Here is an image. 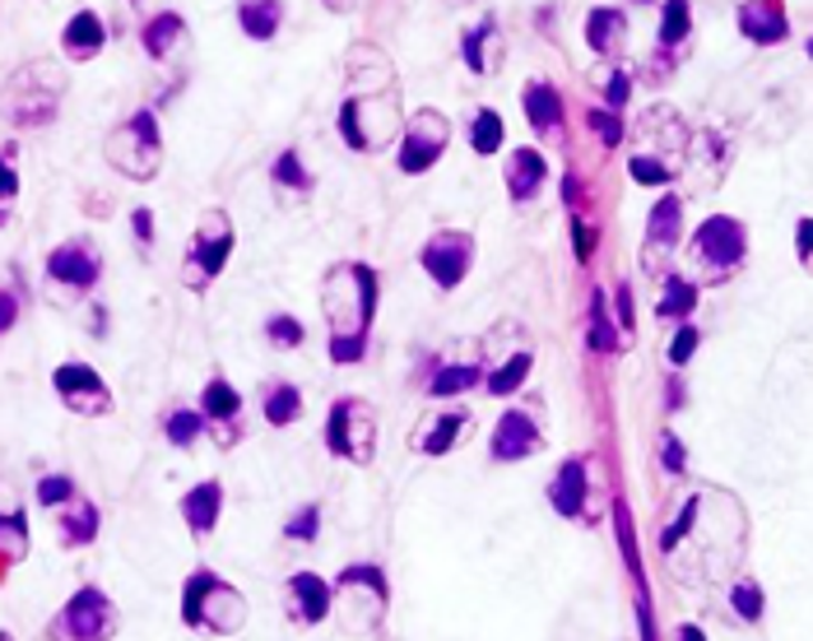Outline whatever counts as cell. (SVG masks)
<instances>
[{"mask_svg":"<svg viewBox=\"0 0 813 641\" xmlns=\"http://www.w3.org/2000/svg\"><path fill=\"white\" fill-rule=\"evenodd\" d=\"M219 511H224V483L219 479H205L181 498V517H187V525L200 534V540L219 525Z\"/></svg>","mask_w":813,"mask_h":641,"instance_id":"d6986e66","label":"cell"},{"mask_svg":"<svg viewBox=\"0 0 813 641\" xmlns=\"http://www.w3.org/2000/svg\"><path fill=\"white\" fill-rule=\"evenodd\" d=\"M130 223H136V238L149 247L153 242V219H149V210H136V214H130Z\"/></svg>","mask_w":813,"mask_h":641,"instance_id":"db71d44e","label":"cell"},{"mask_svg":"<svg viewBox=\"0 0 813 641\" xmlns=\"http://www.w3.org/2000/svg\"><path fill=\"white\" fill-rule=\"evenodd\" d=\"M730 604H734V613H740V619H748V623L763 619V591H757V581H740V585H734Z\"/></svg>","mask_w":813,"mask_h":641,"instance_id":"74e56055","label":"cell"},{"mask_svg":"<svg viewBox=\"0 0 813 641\" xmlns=\"http://www.w3.org/2000/svg\"><path fill=\"white\" fill-rule=\"evenodd\" d=\"M572 242H576V261H591V251H595V233L582 223V219H572Z\"/></svg>","mask_w":813,"mask_h":641,"instance_id":"681fc988","label":"cell"},{"mask_svg":"<svg viewBox=\"0 0 813 641\" xmlns=\"http://www.w3.org/2000/svg\"><path fill=\"white\" fill-rule=\"evenodd\" d=\"M326 317H330V358L358 363L367 349V325L377 317V274L367 266H339L326 279Z\"/></svg>","mask_w":813,"mask_h":641,"instance_id":"6da1fadb","label":"cell"},{"mask_svg":"<svg viewBox=\"0 0 813 641\" xmlns=\"http://www.w3.org/2000/svg\"><path fill=\"white\" fill-rule=\"evenodd\" d=\"M693 29V10L688 0H665L661 6V47H678Z\"/></svg>","mask_w":813,"mask_h":641,"instance_id":"d6a6232c","label":"cell"},{"mask_svg":"<svg viewBox=\"0 0 813 641\" xmlns=\"http://www.w3.org/2000/svg\"><path fill=\"white\" fill-rule=\"evenodd\" d=\"M19 196V177H14V168H10V159H0V200H14Z\"/></svg>","mask_w":813,"mask_h":641,"instance_id":"816d5d0a","label":"cell"},{"mask_svg":"<svg viewBox=\"0 0 813 641\" xmlns=\"http://www.w3.org/2000/svg\"><path fill=\"white\" fill-rule=\"evenodd\" d=\"M809 219H800V261H809Z\"/></svg>","mask_w":813,"mask_h":641,"instance_id":"11a10c76","label":"cell"},{"mask_svg":"<svg viewBox=\"0 0 813 641\" xmlns=\"http://www.w3.org/2000/svg\"><path fill=\"white\" fill-rule=\"evenodd\" d=\"M479 381H484V368L479 363H447V368H437L428 395L447 400V395H460V391H475Z\"/></svg>","mask_w":813,"mask_h":641,"instance_id":"f1b7e54d","label":"cell"},{"mask_svg":"<svg viewBox=\"0 0 813 641\" xmlns=\"http://www.w3.org/2000/svg\"><path fill=\"white\" fill-rule=\"evenodd\" d=\"M335 604V591L317 577V572H294L288 577V613L298 623H321Z\"/></svg>","mask_w":813,"mask_h":641,"instance_id":"2e32d148","label":"cell"},{"mask_svg":"<svg viewBox=\"0 0 813 641\" xmlns=\"http://www.w3.org/2000/svg\"><path fill=\"white\" fill-rule=\"evenodd\" d=\"M661 460H665V470H670V474H684V447H678L674 432H665V442H661Z\"/></svg>","mask_w":813,"mask_h":641,"instance_id":"c3c4849f","label":"cell"},{"mask_svg":"<svg viewBox=\"0 0 813 641\" xmlns=\"http://www.w3.org/2000/svg\"><path fill=\"white\" fill-rule=\"evenodd\" d=\"M275 182H279V187H298V191H307V187H311V177H307V168H303V153H298V149L279 153V163H275Z\"/></svg>","mask_w":813,"mask_h":641,"instance_id":"8d00e7d4","label":"cell"},{"mask_svg":"<svg viewBox=\"0 0 813 641\" xmlns=\"http://www.w3.org/2000/svg\"><path fill=\"white\" fill-rule=\"evenodd\" d=\"M0 641H14V637H10V632H0Z\"/></svg>","mask_w":813,"mask_h":641,"instance_id":"6f0895ef","label":"cell"},{"mask_svg":"<svg viewBox=\"0 0 813 641\" xmlns=\"http://www.w3.org/2000/svg\"><path fill=\"white\" fill-rule=\"evenodd\" d=\"M98 534V511L89 507V502H66V517H61V544L66 549H80V544H89Z\"/></svg>","mask_w":813,"mask_h":641,"instance_id":"4316f807","label":"cell"},{"mask_svg":"<svg viewBox=\"0 0 813 641\" xmlns=\"http://www.w3.org/2000/svg\"><path fill=\"white\" fill-rule=\"evenodd\" d=\"M586 121H591V131L605 140V144H618L627 131H623V121H618V112H609V108H591L586 112Z\"/></svg>","mask_w":813,"mask_h":641,"instance_id":"7bdbcfd3","label":"cell"},{"mask_svg":"<svg viewBox=\"0 0 813 641\" xmlns=\"http://www.w3.org/2000/svg\"><path fill=\"white\" fill-rule=\"evenodd\" d=\"M266 330H270V340H275L279 349H298V344L307 340V330H303L294 317H270V325H266Z\"/></svg>","mask_w":813,"mask_h":641,"instance_id":"ee69618b","label":"cell"},{"mask_svg":"<svg viewBox=\"0 0 813 641\" xmlns=\"http://www.w3.org/2000/svg\"><path fill=\"white\" fill-rule=\"evenodd\" d=\"M228 256H232V219H228L224 210H205V219H200V228H196V238H191V247H187V284H191L196 293H205L209 279L224 274Z\"/></svg>","mask_w":813,"mask_h":641,"instance_id":"8992f818","label":"cell"},{"mask_svg":"<svg viewBox=\"0 0 813 641\" xmlns=\"http://www.w3.org/2000/svg\"><path fill=\"white\" fill-rule=\"evenodd\" d=\"M317 525H321V511H317V507H303L298 517L284 525V534H288V540H303V544H311V540H317Z\"/></svg>","mask_w":813,"mask_h":641,"instance_id":"f6af8a7d","label":"cell"},{"mask_svg":"<svg viewBox=\"0 0 813 641\" xmlns=\"http://www.w3.org/2000/svg\"><path fill=\"white\" fill-rule=\"evenodd\" d=\"M678 641H706V632L693 628V623H684V628H678Z\"/></svg>","mask_w":813,"mask_h":641,"instance_id":"9f6ffc18","label":"cell"},{"mask_svg":"<svg viewBox=\"0 0 813 641\" xmlns=\"http://www.w3.org/2000/svg\"><path fill=\"white\" fill-rule=\"evenodd\" d=\"M112 632H117V604L102 591H93V585L75 591V600L57 619V637H66V641H108Z\"/></svg>","mask_w":813,"mask_h":641,"instance_id":"ba28073f","label":"cell"},{"mask_svg":"<svg viewBox=\"0 0 813 641\" xmlns=\"http://www.w3.org/2000/svg\"><path fill=\"white\" fill-rule=\"evenodd\" d=\"M460 51H465V66L475 70V74H493L497 66H503V33H497V23L484 19L479 29H469L465 42H460Z\"/></svg>","mask_w":813,"mask_h":641,"instance_id":"7402d4cb","label":"cell"},{"mask_svg":"<svg viewBox=\"0 0 813 641\" xmlns=\"http://www.w3.org/2000/svg\"><path fill=\"white\" fill-rule=\"evenodd\" d=\"M618 511H614V525H618V544H623V562L633 568V581L642 585V558H637V534H633V521H627V507L623 502H614Z\"/></svg>","mask_w":813,"mask_h":641,"instance_id":"d590c367","label":"cell"},{"mask_svg":"<svg viewBox=\"0 0 813 641\" xmlns=\"http://www.w3.org/2000/svg\"><path fill=\"white\" fill-rule=\"evenodd\" d=\"M531 368H535V358H531V353H507V363H503V368H493V372L484 377L488 395H516L520 387H526Z\"/></svg>","mask_w":813,"mask_h":641,"instance_id":"83f0119b","label":"cell"},{"mask_svg":"<svg viewBox=\"0 0 813 641\" xmlns=\"http://www.w3.org/2000/svg\"><path fill=\"white\" fill-rule=\"evenodd\" d=\"M98 270H102V256L89 238H75V242H61L57 251L47 256V274L57 279L66 289H93L98 284Z\"/></svg>","mask_w":813,"mask_h":641,"instance_id":"8fae6325","label":"cell"},{"mask_svg":"<svg viewBox=\"0 0 813 641\" xmlns=\"http://www.w3.org/2000/svg\"><path fill=\"white\" fill-rule=\"evenodd\" d=\"M469 428H475V419H469L465 409H447V414L424 419V428H418L414 447L424 451V455H447V451H456V447L465 442V432H469Z\"/></svg>","mask_w":813,"mask_h":641,"instance_id":"e0dca14e","label":"cell"},{"mask_svg":"<svg viewBox=\"0 0 813 641\" xmlns=\"http://www.w3.org/2000/svg\"><path fill=\"white\" fill-rule=\"evenodd\" d=\"M14 312H19V302H14V293H0V335L14 325Z\"/></svg>","mask_w":813,"mask_h":641,"instance_id":"f5cc1de1","label":"cell"},{"mask_svg":"<svg viewBox=\"0 0 813 641\" xmlns=\"http://www.w3.org/2000/svg\"><path fill=\"white\" fill-rule=\"evenodd\" d=\"M544 447L539 423L526 414V409H507L493 428V460H531Z\"/></svg>","mask_w":813,"mask_h":641,"instance_id":"4fadbf2b","label":"cell"},{"mask_svg":"<svg viewBox=\"0 0 813 641\" xmlns=\"http://www.w3.org/2000/svg\"><path fill=\"white\" fill-rule=\"evenodd\" d=\"M181 623L209 632V637H232L247 623V600L215 572H191L181 585Z\"/></svg>","mask_w":813,"mask_h":641,"instance_id":"7a4b0ae2","label":"cell"},{"mask_svg":"<svg viewBox=\"0 0 813 641\" xmlns=\"http://www.w3.org/2000/svg\"><path fill=\"white\" fill-rule=\"evenodd\" d=\"M66 502H75V479H66V474H47V479L38 483V507H66Z\"/></svg>","mask_w":813,"mask_h":641,"instance_id":"60d3db41","label":"cell"},{"mask_svg":"<svg viewBox=\"0 0 813 641\" xmlns=\"http://www.w3.org/2000/svg\"><path fill=\"white\" fill-rule=\"evenodd\" d=\"M200 423H205V414H191V409H177V414L168 419V442H172V447H191V442L200 438Z\"/></svg>","mask_w":813,"mask_h":641,"instance_id":"f35d334b","label":"cell"},{"mask_svg":"<svg viewBox=\"0 0 813 641\" xmlns=\"http://www.w3.org/2000/svg\"><path fill=\"white\" fill-rule=\"evenodd\" d=\"M544 172H548V163H544L539 149H512L507 163H503L507 196H512V200H535L539 187H544Z\"/></svg>","mask_w":813,"mask_h":641,"instance_id":"ac0fdd59","label":"cell"},{"mask_svg":"<svg viewBox=\"0 0 813 641\" xmlns=\"http://www.w3.org/2000/svg\"><path fill=\"white\" fill-rule=\"evenodd\" d=\"M108 163L117 172H126L130 182H149L153 172H159L163 163V140H159V121H153V112H136L126 117L112 140H108Z\"/></svg>","mask_w":813,"mask_h":641,"instance_id":"3957f363","label":"cell"},{"mask_svg":"<svg viewBox=\"0 0 813 641\" xmlns=\"http://www.w3.org/2000/svg\"><path fill=\"white\" fill-rule=\"evenodd\" d=\"M469 144H475V153H497V149H503V117H497L493 108L475 112V121H469Z\"/></svg>","mask_w":813,"mask_h":641,"instance_id":"836d02e7","label":"cell"},{"mask_svg":"<svg viewBox=\"0 0 813 641\" xmlns=\"http://www.w3.org/2000/svg\"><path fill=\"white\" fill-rule=\"evenodd\" d=\"M693 307H697V289L688 284V279H678V274H665V289H661V321H674V325H684L688 317H693Z\"/></svg>","mask_w":813,"mask_h":641,"instance_id":"484cf974","label":"cell"},{"mask_svg":"<svg viewBox=\"0 0 813 641\" xmlns=\"http://www.w3.org/2000/svg\"><path fill=\"white\" fill-rule=\"evenodd\" d=\"M298 414H303L298 387H270V395H266V423L270 428H288V423H298Z\"/></svg>","mask_w":813,"mask_h":641,"instance_id":"4dcf8cb0","label":"cell"},{"mask_svg":"<svg viewBox=\"0 0 813 641\" xmlns=\"http://www.w3.org/2000/svg\"><path fill=\"white\" fill-rule=\"evenodd\" d=\"M200 414H205L209 423H219V428H224V423H232V428H238V419H242V395L232 391L224 377H215V381H209V387H205Z\"/></svg>","mask_w":813,"mask_h":641,"instance_id":"d4e9b609","label":"cell"},{"mask_svg":"<svg viewBox=\"0 0 813 641\" xmlns=\"http://www.w3.org/2000/svg\"><path fill=\"white\" fill-rule=\"evenodd\" d=\"M697 340H702V335H697V325H688V321H684V325H678V335H674V344H670V353H665V358H670L674 368H684L688 358H693V349H697Z\"/></svg>","mask_w":813,"mask_h":641,"instance_id":"bcb514c9","label":"cell"},{"mask_svg":"<svg viewBox=\"0 0 813 641\" xmlns=\"http://www.w3.org/2000/svg\"><path fill=\"white\" fill-rule=\"evenodd\" d=\"M447 140H452L447 117L433 112V108H418L405 121V136H400V172H409V177L428 172L442 153H447Z\"/></svg>","mask_w":813,"mask_h":641,"instance_id":"52a82bcc","label":"cell"},{"mask_svg":"<svg viewBox=\"0 0 813 641\" xmlns=\"http://www.w3.org/2000/svg\"><path fill=\"white\" fill-rule=\"evenodd\" d=\"M734 19H740V33L757 47H776V42L791 38V19H785L781 0H744Z\"/></svg>","mask_w":813,"mask_h":641,"instance_id":"5bb4252c","label":"cell"},{"mask_svg":"<svg viewBox=\"0 0 813 641\" xmlns=\"http://www.w3.org/2000/svg\"><path fill=\"white\" fill-rule=\"evenodd\" d=\"M627 98H633V74H627V70H614V74H609V84H605V102H609V112H623V108H627Z\"/></svg>","mask_w":813,"mask_h":641,"instance_id":"7dc6e473","label":"cell"},{"mask_svg":"<svg viewBox=\"0 0 813 641\" xmlns=\"http://www.w3.org/2000/svg\"><path fill=\"white\" fill-rule=\"evenodd\" d=\"M678 228H684V204L674 196H661L646 219V270H661V251L678 242Z\"/></svg>","mask_w":813,"mask_h":641,"instance_id":"9a60e30c","label":"cell"},{"mask_svg":"<svg viewBox=\"0 0 813 641\" xmlns=\"http://www.w3.org/2000/svg\"><path fill=\"white\" fill-rule=\"evenodd\" d=\"M102 42H108V29H102V19H98L93 10H80V14H75V19L66 23V33H61L66 57H75V61L98 57Z\"/></svg>","mask_w":813,"mask_h":641,"instance_id":"cb8c5ba5","label":"cell"},{"mask_svg":"<svg viewBox=\"0 0 813 641\" xmlns=\"http://www.w3.org/2000/svg\"><path fill=\"white\" fill-rule=\"evenodd\" d=\"M748 256V228L730 214H712L693 233V261L706 270V279H730Z\"/></svg>","mask_w":813,"mask_h":641,"instance_id":"277c9868","label":"cell"},{"mask_svg":"<svg viewBox=\"0 0 813 641\" xmlns=\"http://www.w3.org/2000/svg\"><path fill=\"white\" fill-rule=\"evenodd\" d=\"M279 0H242V33L247 38H275V29H279Z\"/></svg>","mask_w":813,"mask_h":641,"instance_id":"f546056e","label":"cell"},{"mask_svg":"<svg viewBox=\"0 0 813 641\" xmlns=\"http://www.w3.org/2000/svg\"><path fill=\"white\" fill-rule=\"evenodd\" d=\"M614 325L623 330V335H633V289H627V284L618 289V321Z\"/></svg>","mask_w":813,"mask_h":641,"instance_id":"f907efd6","label":"cell"},{"mask_svg":"<svg viewBox=\"0 0 813 641\" xmlns=\"http://www.w3.org/2000/svg\"><path fill=\"white\" fill-rule=\"evenodd\" d=\"M51 387H57L61 404L75 409V414H108L112 409V391L102 387V377L89 368V363H66L57 368V377H51Z\"/></svg>","mask_w":813,"mask_h":641,"instance_id":"30bf717a","label":"cell"},{"mask_svg":"<svg viewBox=\"0 0 813 641\" xmlns=\"http://www.w3.org/2000/svg\"><path fill=\"white\" fill-rule=\"evenodd\" d=\"M591 349H599V353H614L618 349V335H614V317H609V307H605V293H595L591 298Z\"/></svg>","mask_w":813,"mask_h":641,"instance_id":"e575fe53","label":"cell"},{"mask_svg":"<svg viewBox=\"0 0 813 641\" xmlns=\"http://www.w3.org/2000/svg\"><path fill=\"white\" fill-rule=\"evenodd\" d=\"M469 261H475V242H469V233H437L424 247V270L437 279L442 289H456L469 274Z\"/></svg>","mask_w":813,"mask_h":641,"instance_id":"7c38bea8","label":"cell"},{"mask_svg":"<svg viewBox=\"0 0 813 641\" xmlns=\"http://www.w3.org/2000/svg\"><path fill=\"white\" fill-rule=\"evenodd\" d=\"M623 38H627V14L623 10L599 6V10L586 14V42H591L595 57H618Z\"/></svg>","mask_w":813,"mask_h":641,"instance_id":"44dd1931","label":"cell"},{"mask_svg":"<svg viewBox=\"0 0 813 641\" xmlns=\"http://www.w3.org/2000/svg\"><path fill=\"white\" fill-rule=\"evenodd\" d=\"M526 117H531V126L539 136H563V98H558V89L554 84H544V80H535L531 89H526Z\"/></svg>","mask_w":813,"mask_h":641,"instance_id":"603a6c76","label":"cell"},{"mask_svg":"<svg viewBox=\"0 0 813 641\" xmlns=\"http://www.w3.org/2000/svg\"><path fill=\"white\" fill-rule=\"evenodd\" d=\"M548 502H554L558 517H582V507H586V460L582 455H572L558 470V479L548 483Z\"/></svg>","mask_w":813,"mask_h":641,"instance_id":"ffe728a7","label":"cell"},{"mask_svg":"<svg viewBox=\"0 0 813 641\" xmlns=\"http://www.w3.org/2000/svg\"><path fill=\"white\" fill-rule=\"evenodd\" d=\"M181 33H187V23H181L177 14H159V19H149V29H145V51H149V57H159V61H163Z\"/></svg>","mask_w":813,"mask_h":641,"instance_id":"1f68e13d","label":"cell"},{"mask_svg":"<svg viewBox=\"0 0 813 641\" xmlns=\"http://www.w3.org/2000/svg\"><path fill=\"white\" fill-rule=\"evenodd\" d=\"M627 172H633V182H642V187H670V177H674L665 163L642 159V153H633V159H627Z\"/></svg>","mask_w":813,"mask_h":641,"instance_id":"b9f144b4","label":"cell"},{"mask_svg":"<svg viewBox=\"0 0 813 641\" xmlns=\"http://www.w3.org/2000/svg\"><path fill=\"white\" fill-rule=\"evenodd\" d=\"M326 447L354 465H373L377 455V414L363 400H335L326 414Z\"/></svg>","mask_w":813,"mask_h":641,"instance_id":"5b68a950","label":"cell"},{"mask_svg":"<svg viewBox=\"0 0 813 641\" xmlns=\"http://www.w3.org/2000/svg\"><path fill=\"white\" fill-rule=\"evenodd\" d=\"M697 502H702V498H693V502H684V511H678V521H674V525H665V530H661V549H665V558H670V553H674V549H678V544H684V534H688V530H693V521H697Z\"/></svg>","mask_w":813,"mask_h":641,"instance_id":"ab89813d","label":"cell"},{"mask_svg":"<svg viewBox=\"0 0 813 641\" xmlns=\"http://www.w3.org/2000/svg\"><path fill=\"white\" fill-rule=\"evenodd\" d=\"M684 121H678L670 108H651L642 121H637V153L642 159H655L665 163L670 172L678 168V159L688 153V140H684Z\"/></svg>","mask_w":813,"mask_h":641,"instance_id":"9c48e42d","label":"cell"}]
</instances>
